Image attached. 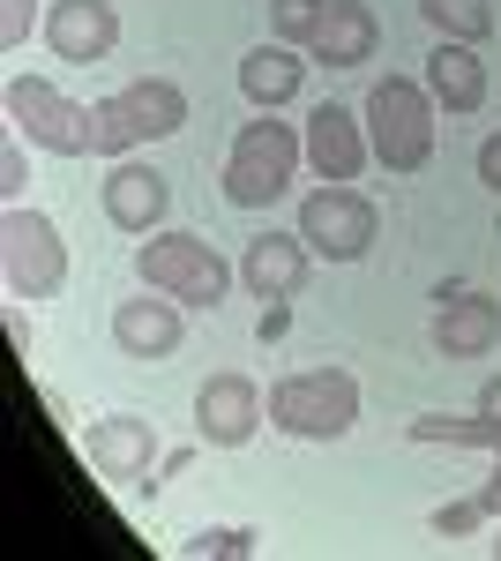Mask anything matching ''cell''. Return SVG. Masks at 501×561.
Wrapping results in <instances>:
<instances>
[{"label":"cell","mask_w":501,"mask_h":561,"mask_svg":"<svg viewBox=\"0 0 501 561\" xmlns=\"http://www.w3.org/2000/svg\"><path fill=\"white\" fill-rule=\"evenodd\" d=\"M487 554H494V561H501V524H494V539H487Z\"/></svg>","instance_id":"obj_31"},{"label":"cell","mask_w":501,"mask_h":561,"mask_svg":"<svg viewBox=\"0 0 501 561\" xmlns=\"http://www.w3.org/2000/svg\"><path fill=\"white\" fill-rule=\"evenodd\" d=\"M0 277L15 300H53L68 285V240L31 203H8V217H0Z\"/></svg>","instance_id":"obj_6"},{"label":"cell","mask_w":501,"mask_h":561,"mask_svg":"<svg viewBox=\"0 0 501 561\" xmlns=\"http://www.w3.org/2000/svg\"><path fill=\"white\" fill-rule=\"evenodd\" d=\"M479 412H487V420H501V375L487 389H479Z\"/></svg>","instance_id":"obj_29"},{"label":"cell","mask_w":501,"mask_h":561,"mask_svg":"<svg viewBox=\"0 0 501 561\" xmlns=\"http://www.w3.org/2000/svg\"><path fill=\"white\" fill-rule=\"evenodd\" d=\"M479 180L501 195V135H487V142H479Z\"/></svg>","instance_id":"obj_27"},{"label":"cell","mask_w":501,"mask_h":561,"mask_svg":"<svg viewBox=\"0 0 501 561\" xmlns=\"http://www.w3.org/2000/svg\"><path fill=\"white\" fill-rule=\"evenodd\" d=\"M90 465L113 479V486H135V494H158V465H166V449H158V420H143V412H105V420H90L83 434Z\"/></svg>","instance_id":"obj_9"},{"label":"cell","mask_w":501,"mask_h":561,"mask_svg":"<svg viewBox=\"0 0 501 561\" xmlns=\"http://www.w3.org/2000/svg\"><path fill=\"white\" fill-rule=\"evenodd\" d=\"M367 142L389 173H426L434 158V90L412 76H382L367 90Z\"/></svg>","instance_id":"obj_3"},{"label":"cell","mask_w":501,"mask_h":561,"mask_svg":"<svg viewBox=\"0 0 501 561\" xmlns=\"http://www.w3.org/2000/svg\"><path fill=\"white\" fill-rule=\"evenodd\" d=\"M494 345H501L494 293H442V307H434V352L442 359H487Z\"/></svg>","instance_id":"obj_14"},{"label":"cell","mask_w":501,"mask_h":561,"mask_svg":"<svg viewBox=\"0 0 501 561\" xmlns=\"http://www.w3.org/2000/svg\"><path fill=\"white\" fill-rule=\"evenodd\" d=\"M187 465H195V449H166V465H158V486H166V479H180Z\"/></svg>","instance_id":"obj_28"},{"label":"cell","mask_w":501,"mask_h":561,"mask_svg":"<svg viewBox=\"0 0 501 561\" xmlns=\"http://www.w3.org/2000/svg\"><path fill=\"white\" fill-rule=\"evenodd\" d=\"M419 15H426L442 38H457V45H479L487 31H494V8H487V0H419Z\"/></svg>","instance_id":"obj_20"},{"label":"cell","mask_w":501,"mask_h":561,"mask_svg":"<svg viewBox=\"0 0 501 561\" xmlns=\"http://www.w3.org/2000/svg\"><path fill=\"white\" fill-rule=\"evenodd\" d=\"M322 15H330V0H270V31H277V45H315Z\"/></svg>","instance_id":"obj_22"},{"label":"cell","mask_w":501,"mask_h":561,"mask_svg":"<svg viewBox=\"0 0 501 561\" xmlns=\"http://www.w3.org/2000/svg\"><path fill=\"white\" fill-rule=\"evenodd\" d=\"M426 524H434L442 539H464V531H487V524H494V510H487L479 494H457V502H442Z\"/></svg>","instance_id":"obj_23"},{"label":"cell","mask_w":501,"mask_h":561,"mask_svg":"<svg viewBox=\"0 0 501 561\" xmlns=\"http://www.w3.org/2000/svg\"><path fill=\"white\" fill-rule=\"evenodd\" d=\"M113 345H121L127 359H172V352H180V300H166V293L143 285V300L113 307Z\"/></svg>","instance_id":"obj_16"},{"label":"cell","mask_w":501,"mask_h":561,"mask_svg":"<svg viewBox=\"0 0 501 561\" xmlns=\"http://www.w3.org/2000/svg\"><path fill=\"white\" fill-rule=\"evenodd\" d=\"M180 128H187V90L172 76H143V83L90 105V150L98 158H127L135 142H158V135H180Z\"/></svg>","instance_id":"obj_2"},{"label":"cell","mask_w":501,"mask_h":561,"mask_svg":"<svg viewBox=\"0 0 501 561\" xmlns=\"http://www.w3.org/2000/svg\"><path fill=\"white\" fill-rule=\"evenodd\" d=\"M375 45H382V23H375V8L367 0H330V15H322V31H315V60L322 68H360V60H375Z\"/></svg>","instance_id":"obj_17"},{"label":"cell","mask_w":501,"mask_h":561,"mask_svg":"<svg viewBox=\"0 0 501 561\" xmlns=\"http://www.w3.org/2000/svg\"><path fill=\"white\" fill-rule=\"evenodd\" d=\"M360 420V382L344 367H299L270 389V427L299 434V442H337Z\"/></svg>","instance_id":"obj_5"},{"label":"cell","mask_w":501,"mask_h":561,"mask_svg":"<svg viewBox=\"0 0 501 561\" xmlns=\"http://www.w3.org/2000/svg\"><path fill=\"white\" fill-rule=\"evenodd\" d=\"M299 158H307V135L277 113H262L232 135V158H225V203L232 210H270L285 187H293Z\"/></svg>","instance_id":"obj_1"},{"label":"cell","mask_w":501,"mask_h":561,"mask_svg":"<svg viewBox=\"0 0 501 561\" xmlns=\"http://www.w3.org/2000/svg\"><path fill=\"white\" fill-rule=\"evenodd\" d=\"M23 187H31V165H23V135L8 128V142H0V195H8V203H23Z\"/></svg>","instance_id":"obj_24"},{"label":"cell","mask_w":501,"mask_h":561,"mask_svg":"<svg viewBox=\"0 0 501 561\" xmlns=\"http://www.w3.org/2000/svg\"><path fill=\"white\" fill-rule=\"evenodd\" d=\"M262 420H270V397L248 375H209L195 389V442L203 449H248Z\"/></svg>","instance_id":"obj_10"},{"label":"cell","mask_w":501,"mask_h":561,"mask_svg":"<svg viewBox=\"0 0 501 561\" xmlns=\"http://www.w3.org/2000/svg\"><path fill=\"white\" fill-rule=\"evenodd\" d=\"M479 502H487V510H494V517H501V457H494V479L479 486Z\"/></svg>","instance_id":"obj_30"},{"label":"cell","mask_w":501,"mask_h":561,"mask_svg":"<svg viewBox=\"0 0 501 561\" xmlns=\"http://www.w3.org/2000/svg\"><path fill=\"white\" fill-rule=\"evenodd\" d=\"M38 31L68 68H90V60H105V53L121 45V8H113V0H53Z\"/></svg>","instance_id":"obj_12"},{"label":"cell","mask_w":501,"mask_h":561,"mask_svg":"<svg viewBox=\"0 0 501 561\" xmlns=\"http://www.w3.org/2000/svg\"><path fill=\"white\" fill-rule=\"evenodd\" d=\"M240 90H248V105H262V113L293 105L299 90H307V60H299V45H254L248 60H240Z\"/></svg>","instance_id":"obj_19"},{"label":"cell","mask_w":501,"mask_h":561,"mask_svg":"<svg viewBox=\"0 0 501 561\" xmlns=\"http://www.w3.org/2000/svg\"><path fill=\"white\" fill-rule=\"evenodd\" d=\"M285 330H293V307L270 300V307H262V322H254V337H262V345H285Z\"/></svg>","instance_id":"obj_26"},{"label":"cell","mask_w":501,"mask_h":561,"mask_svg":"<svg viewBox=\"0 0 501 561\" xmlns=\"http://www.w3.org/2000/svg\"><path fill=\"white\" fill-rule=\"evenodd\" d=\"M426 90H434L442 113H479V105H487V60H479L471 45L442 38L426 53Z\"/></svg>","instance_id":"obj_18"},{"label":"cell","mask_w":501,"mask_h":561,"mask_svg":"<svg viewBox=\"0 0 501 561\" xmlns=\"http://www.w3.org/2000/svg\"><path fill=\"white\" fill-rule=\"evenodd\" d=\"M375 232H382V210L360 195V187L322 180V187L299 203V240H307L322 262H360L367 248H375Z\"/></svg>","instance_id":"obj_7"},{"label":"cell","mask_w":501,"mask_h":561,"mask_svg":"<svg viewBox=\"0 0 501 561\" xmlns=\"http://www.w3.org/2000/svg\"><path fill=\"white\" fill-rule=\"evenodd\" d=\"M166 210H172V180L158 165H143V158H113V173H105V217L121 232H158Z\"/></svg>","instance_id":"obj_13"},{"label":"cell","mask_w":501,"mask_h":561,"mask_svg":"<svg viewBox=\"0 0 501 561\" xmlns=\"http://www.w3.org/2000/svg\"><path fill=\"white\" fill-rule=\"evenodd\" d=\"M135 277H143L150 293L180 300V307H217L225 285H232V262L217 255L203 232H150V240L135 248Z\"/></svg>","instance_id":"obj_4"},{"label":"cell","mask_w":501,"mask_h":561,"mask_svg":"<svg viewBox=\"0 0 501 561\" xmlns=\"http://www.w3.org/2000/svg\"><path fill=\"white\" fill-rule=\"evenodd\" d=\"M307 270H315V248L299 232H254L248 255H240V285L254 300H293L307 285Z\"/></svg>","instance_id":"obj_15"},{"label":"cell","mask_w":501,"mask_h":561,"mask_svg":"<svg viewBox=\"0 0 501 561\" xmlns=\"http://www.w3.org/2000/svg\"><path fill=\"white\" fill-rule=\"evenodd\" d=\"M367 158H375V142H367V121L352 105H315L307 113V165H315V180L352 187L367 173Z\"/></svg>","instance_id":"obj_11"},{"label":"cell","mask_w":501,"mask_h":561,"mask_svg":"<svg viewBox=\"0 0 501 561\" xmlns=\"http://www.w3.org/2000/svg\"><path fill=\"white\" fill-rule=\"evenodd\" d=\"M31 23H38V8H31V0H0V45H8V53L31 38Z\"/></svg>","instance_id":"obj_25"},{"label":"cell","mask_w":501,"mask_h":561,"mask_svg":"<svg viewBox=\"0 0 501 561\" xmlns=\"http://www.w3.org/2000/svg\"><path fill=\"white\" fill-rule=\"evenodd\" d=\"M8 128L23 135V142H38V150H53V158H83L90 150V105L60 98L38 76H15L8 83Z\"/></svg>","instance_id":"obj_8"},{"label":"cell","mask_w":501,"mask_h":561,"mask_svg":"<svg viewBox=\"0 0 501 561\" xmlns=\"http://www.w3.org/2000/svg\"><path fill=\"white\" fill-rule=\"evenodd\" d=\"M180 554H187V561H248L254 554V531H248V524H203V531L180 539Z\"/></svg>","instance_id":"obj_21"}]
</instances>
